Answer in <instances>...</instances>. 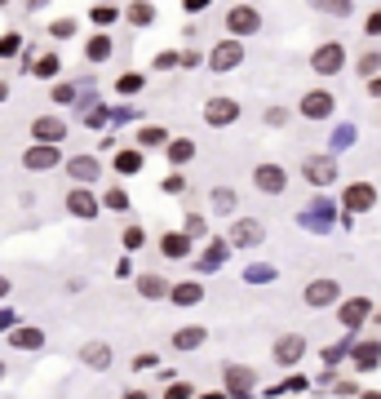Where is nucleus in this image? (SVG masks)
<instances>
[{
    "label": "nucleus",
    "instance_id": "nucleus-8",
    "mask_svg": "<svg viewBox=\"0 0 381 399\" xmlns=\"http://www.w3.org/2000/svg\"><path fill=\"white\" fill-rule=\"evenodd\" d=\"M67 213H71V218H80V222H89V218L102 213V204H98V195L89 187H76V191H67Z\"/></svg>",
    "mask_w": 381,
    "mask_h": 399
},
{
    "label": "nucleus",
    "instance_id": "nucleus-49",
    "mask_svg": "<svg viewBox=\"0 0 381 399\" xmlns=\"http://www.w3.org/2000/svg\"><path fill=\"white\" fill-rule=\"evenodd\" d=\"M49 5V0H27V9H45Z\"/></svg>",
    "mask_w": 381,
    "mask_h": 399
},
{
    "label": "nucleus",
    "instance_id": "nucleus-20",
    "mask_svg": "<svg viewBox=\"0 0 381 399\" xmlns=\"http://www.w3.org/2000/svg\"><path fill=\"white\" fill-rule=\"evenodd\" d=\"M209 342V328H182V332H173V351H195V346H204Z\"/></svg>",
    "mask_w": 381,
    "mask_h": 399
},
{
    "label": "nucleus",
    "instance_id": "nucleus-29",
    "mask_svg": "<svg viewBox=\"0 0 381 399\" xmlns=\"http://www.w3.org/2000/svg\"><path fill=\"white\" fill-rule=\"evenodd\" d=\"M315 9H320V13H333V18H346V13L355 9V0H315Z\"/></svg>",
    "mask_w": 381,
    "mask_h": 399
},
{
    "label": "nucleus",
    "instance_id": "nucleus-43",
    "mask_svg": "<svg viewBox=\"0 0 381 399\" xmlns=\"http://www.w3.org/2000/svg\"><path fill=\"white\" fill-rule=\"evenodd\" d=\"M266 125H288V111L284 107H271L266 111Z\"/></svg>",
    "mask_w": 381,
    "mask_h": 399
},
{
    "label": "nucleus",
    "instance_id": "nucleus-4",
    "mask_svg": "<svg viewBox=\"0 0 381 399\" xmlns=\"http://www.w3.org/2000/svg\"><path fill=\"white\" fill-rule=\"evenodd\" d=\"M253 187L262 191V195H284V187H288V169L284 164H257L253 169Z\"/></svg>",
    "mask_w": 381,
    "mask_h": 399
},
{
    "label": "nucleus",
    "instance_id": "nucleus-45",
    "mask_svg": "<svg viewBox=\"0 0 381 399\" xmlns=\"http://www.w3.org/2000/svg\"><path fill=\"white\" fill-rule=\"evenodd\" d=\"M279 391H284V395H297V391H306V381H302V377H293V381H284Z\"/></svg>",
    "mask_w": 381,
    "mask_h": 399
},
{
    "label": "nucleus",
    "instance_id": "nucleus-33",
    "mask_svg": "<svg viewBox=\"0 0 381 399\" xmlns=\"http://www.w3.org/2000/svg\"><path fill=\"white\" fill-rule=\"evenodd\" d=\"M377 71H381V54H377V49H373V54H359V76L368 80V76H377Z\"/></svg>",
    "mask_w": 381,
    "mask_h": 399
},
{
    "label": "nucleus",
    "instance_id": "nucleus-34",
    "mask_svg": "<svg viewBox=\"0 0 381 399\" xmlns=\"http://www.w3.org/2000/svg\"><path fill=\"white\" fill-rule=\"evenodd\" d=\"M49 36H58V40L76 36V18H54V23H49Z\"/></svg>",
    "mask_w": 381,
    "mask_h": 399
},
{
    "label": "nucleus",
    "instance_id": "nucleus-11",
    "mask_svg": "<svg viewBox=\"0 0 381 399\" xmlns=\"http://www.w3.org/2000/svg\"><path fill=\"white\" fill-rule=\"evenodd\" d=\"M67 138V120L62 115H36L31 120V142H62Z\"/></svg>",
    "mask_w": 381,
    "mask_h": 399
},
{
    "label": "nucleus",
    "instance_id": "nucleus-12",
    "mask_svg": "<svg viewBox=\"0 0 381 399\" xmlns=\"http://www.w3.org/2000/svg\"><path fill=\"white\" fill-rule=\"evenodd\" d=\"M271 355H275V364L293 369V364L306 355V337H302V332H288V337H279V342H275V351H271Z\"/></svg>",
    "mask_w": 381,
    "mask_h": 399
},
{
    "label": "nucleus",
    "instance_id": "nucleus-39",
    "mask_svg": "<svg viewBox=\"0 0 381 399\" xmlns=\"http://www.w3.org/2000/svg\"><path fill=\"white\" fill-rule=\"evenodd\" d=\"M93 23H98V27L115 23V5H93Z\"/></svg>",
    "mask_w": 381,
    "mask_h": 399
},
{
    "label": "nucleus",
    "instance_id": "nucleus-16",
    "mask_svg": "<svg viewBox=\"0 0 381 399\" xmlns=\"http://www.w3.org/2000/svg\"><path fill=\"white\" fill-rule=\"evenodd\" d=\"M67 173H71L76 182H85V187H89V182L102 178V164H98L93 156H71V160H67Z\"/></svg>",
    "mask_w": 381,
    "mask_h": 399
},
{
    "label": "nucleus",
    "instance_id": "nucleus-2",
    "mask_svg": "<svg viewBox=\"0 0 381 399\" xmlns=\"http://www.w3.org/2000/svg\"><path fill=\"white\" fill-rule=\"evenodd\" d=\"M341 66H346V49H341V40L315 45V54H310V71H315V76H337Z\"/></svg>",
    "mask_w": 381,
    "mask_h": 399
},
{
    "label": "nucleus",
    "instance_id": "nucleus-37",
    "mask_svg": "<svg viewBox=\"0 0 381 399\" xmlns=\"http://www.w3.org/2000/svg\"><path fill=\"white\" fill-rule=\"evenodd\" d=\"M142 85H146L142 71H138V76H120V93H142Z\"/></svg>",
    "mask_w": 381,
    "mask_h": 399
},
{
    "label": "nucleus",
    "instance_id": "nucleus-10",
    "mask_svg": "<svg viewBox=\"0 0 381 399\" xmlns=\"http://www.w3.org/2000/svg\"><path fill=\"white\" fill-rule=\"evenodd\" d=\"M257 386V373L248 364H226V391L230 399H248V391Z\"/></svg>",
    "mask_w": 381,
    "mask_h": 399
},
{
    "label": "nucleus",
    "instance_id": "nucleus-51",
    "mask_svg": "<svg viewBox=\"0 0 381 399\" xmlns=\"http://www.w3.org/2000/svg\"><path fill=\"white\" fill-rule=\"evenodd\" d=\"M5 98H9V85H0V103H5Z\"/></svg>",
    "mask_w": 381,
    "mask_h": 399
},
{
    "label": "nucleus",
    "instance_id": "nucleus-50",
    "mask_svg": "<svg viewBox=\"0 0 381 399\" xmlns=\"http://www.w3.org/2000/svg\"><path fill=\"white\" fill-rule=\"evenodd\" d=\"M0 297H9V279L5 275H0Z\"/></svg>",
    "mask_w": 381,
    "mask_h": 399
},
{
    "label": "nucleus",
    "instance_id": "nucleus-3",
    "mask_svg": "<svg viewBox=\"0 0 381 399\" xmlns=\"http://www.w3.org/2000/svg\"><path fill=\"white\" fill-rule=\"evenodd\" d=\"M262 31V13L253 9V5H230L226 9V36H257Z\"/></svg>",
    "mask_w": 381,
    "mask_h": 399
},
{
    "label": "nucleus",
    "instance_id": "nucleus-15",
    "mask_svg": "<svg viewBox=\"0 0 381 399\" xmlns=\"http://www.w3.org/2000/svg\"><path fill=\"white\" fill-rule=\"evenodd\" d=\"M262 236H266V231H262V222H253V218H240L235 226H230V244L235 248H253V244H262Z\"/></svg>",
    "mask_w": 381,
    "mask_h": 399
},
{
    "label": "nucleus",
    "instance_id": "nucleus-19",
    "mask_svg": "<svg viewBox=\"0 0 381 399\" xmlns=\"http://www.w3.org/2000/svg\"><path fill=\"white\" fill-rule=\"evenodd\" d=\"M373 306H368V297H351V302H341V311H337V320L346 324V328H359L363 324V315H368Z\"/></svg>",
    "mask_w": 381,
    "mask_h": 399
},
{
    "label": "nucleus",
    "instance_id": "nucleus-23",
    "mask_svg": "<svg viewBox=\"0 0 381 399\" xmlns=\"http://www.w3.org/2000/svg\"><path fill=\"white\" fill-rule=\"evenodd\" d=\"M169 279H160V275H138V293L142 297H169Z\"/></svg>",
    "mask_w": 381,
    "mask_h": 399
},
{
    "label": "nucleus",
    "instance_id": "nucleus-30",
    "mask_svg": "<svg viewBox=\"0 0 381 399\" xmlns=\"http://www.w3.org/2000/svg\"><path fill=\"white\" fill-rule=\"evenodd\" d=\"M169 142V133H164L160 125H146V129H138V146H164Z\"/></svg>",
    "mask_w": 381,
    "mask_h": 399
},
{
    "label": "nucleus",
    "instance_id": "nucleus-25",
    "mask_svg": "<svg viewBox=\"0 0 381 399\" xmlns=\"http://www.w3.org/2000/svg\"><path fill=\"white\" fill-rule=\"evenodd\" d=\"M164 151H169L173 164H187V160L195 156V142H191V138H173V142H164Z\"/></svg>",
    "mask_w": 381,
    "mask_h": 399
},
{
    "label": "nucleus",
    "instance_id": "nucleus-13",
    "mask_svg": "<svg viewBox=\"0 0 381 399\" xmlns=\"http://www.w3.org/2000/svg\"><path fill=\"white\" fill-rule=\"evenodd\" d=\"M23 164L27 169H54L58 164V142H31L23 151Z\"/></svg>",
    "mask_w": 381,
    "mask_h": 399
},
{
    "label": "nucleus",
    "instance_id": "nucleus-36",
    "mask_svg": "<svg viewBox=\"0 0 381 399\" xmlns=\"http://www.w3.org/2000/svg\"><path fill=\"white\" fill-rule=\"evenodd\" d=\"M18 49H23V36H18V31H9V36L0 40V58H13Z\"/></svg>",
    "mask_w": 381,
    "mask_h": 399
},
{
    "label": "nucleus",
    "instance_id": "nucleus-9",
    "mask_svg": "<svg viewBox=\"0 0 381 399\" xmlns=\"http://www.w3.org/2000/svg\"><path fill=\"white\" fill-rule=\"evenodd\" d=\"M341 204H346V213H368L377 204V187L373 182H351L346 195H341Z\"/></svg>",
    "mask_w": 381,
    "mask_h": 399
},
{
    "label": "nucleus",
    "instance_id": "nucleus-40",
    "mask_svg": "<svg viewBox=\"0 0 381 399\" xmlns=\"http://www.w3.org/2000/svg\"><path fill=\"white\" fill-rule=\"evenodd\" d=\"M204 231H209V222L200 218V213H191V218H187V236H204Z\"/></svg>",
    "mask_w": 381,
    "mask_h": 399
},
{
    "label": "nucleus",
    "instance_id": "nucleus-56",
    "mask_svg": "<svg viewBox=\"0 0 381 399\" xmlns=\"http://www.w3.org/2000/svg\"><path fill=\"white\" fill-rule=\"evenodd\" d=\"M5 5H9V0H0V9H5Z\"/></svg>",
    "mask_w": 381,
    "mask_h": 399
},
{
    "label": "nucleus",
    "instance_id": "nucleus-24",
    "mask_svg": "<svg viewBox=\"0 0 381 399\" xmlns=\"http://www.w3.org/2000/svg\"><path fill=\"white\" fill-rule=\"evenodd\" d=\"M355 364L359 369H377L381 364V342H359L355 346Z\"/></svg>",
    "mask_w": 381,
    "mask_h": 399
},
{
    "label": "nucleus",
    "instance_id": "nucleus-1",
    "mask_svg": "<svg viewBox=\"0 0 381 399\" xmlns=\"http://www.w3.org/2000/svg\"><path fill=\"white\" fill-rule=\"evenodd\" d=\"M240 62H244V40H240V36H222L218 45L209 49V71H213V76L235 71Z\"/></svg>",
    "mask_w": 381,
    "mask_h": 399
},
{
    "label": "nucleus",
    "instance_id": "nucleus-48",
    "mask_svg": "<svg viewBox=\"0 0 381 399\" xmlns=\"http://www.w3.org/2000/svg\"><path fill=\"white\" fill-rule=\"evenodd\" d=\"M368 31H373V36H381V13H373V18H368Z\"/></svg>",
    "mask_w": 381,
    "mask_h": 399
},
{
    "label": "nucleus",
    "instance_id": "nucleus-38",
    "mask_svg": "<svg viewBox=\"0 0 381 399\" xmlns=\"http://www.w3.org/2000/svg\"><path fill=\"white\" fill-rule=\"evenodd\" d=\"M146 244V231L142 226H124V248H142Z\"/></svg>",
    "mask_w": 381,
    "mask_h": 399
},
{
    "label": "nucleus",
    "instance_id": "nucleus-6",
    "mask_svg": "<svg viewBox=\"0 0 381 399\" xmlns=\"http://www.w3.org/2000/svg\"><path fill=\"white\" fill-rule=\"evenodd\" d=\"M333 107H337V98L328 93V89H306L302 103H297V111H302L306 120H328V115H333Z\"/></svg>",
    "mask_w": 381,
    "mask_h": 399
},
{
    "label": "nucleus",
    "instance_id": "nucleus-46",
    "mask_svg": "<svg viewBox=\"0 0 381 399\" xmlns=\"http://www.w3.org/2000/svg\"><path fill=\"white\" fill-rule=\"evenodd\" d=\"M54 103H71V85H54Z\"/></svg>",
    "mask_w": 381,
    "mask_h": 399
},
{
    "label": "nucleus",
    "instance_id": "nucleus-55",
    "mask_svg": "<svg viewBox=\"0 0 381 399\" xmlns=\"http://www.w3.org/2000/svg\"><path fill=\"white\" fill-rule=\"evenodd\" d=\"M363 399H381V395H363Z\"/></svg>",
    "mask_w": 381,
    "mask_h": 399
},
{
    "label": "nucleus",
    "instance_id": "nucleus-47",
    "mask_svg": "<svg viewBox=\"0 0 381 399\" xmlns=\"http://www.w3.org/2000/svg\"><path fill=\"white\" fill-rule=\"evenodd\" d=\"M107 204H111V209H124L129 200H124V191H111V195H107Z\"/></svg>",
    "mask_w": 381,
    "mask_h": 399
},
{
    "label": "nucleus",
    "instance_id": "nucleus-27",
    "mask_svg": "<svg viewBox=\"0 0 381 399\" xmlns=\"http://www.w3.org/2000/svg\"><path fill=\"white\" fill-rule=\"evenodd\" d=\"M115 173H142V146H138V151L129 146V151L115 156Z\"/></svg>",
    "mask_w": 381,
    "mask_h": 399
},
{
    "label": "nucleus",
    "instance_id": "nucleus-26",
    "mask_svg": "<svg viewBox=\"0 0 381 399\" xmlns=\"http://www.w3.org/2000/svg\"><path fill=\"white\" fill-rule=\"evenodd\" d=\"M9 342L18 346V351H36L45 337H40V328H13V332H9Z\"/></svg>",
    "mask_w": 381,
    "mask_h": 399
},
{
    "label": "nucleus",
    "instance_id": "nucleus-31",
    "mask_svg": "<svg viewBox=\"0 0 381 399\" xmlns=\"http://www.w3.org/2000/svg\"><path fill=\"white\" fill-rule=\"evenodd\" d=\"M151 18H156V9L146 5V0H138V5H129V23H134V27H146Z\"/></svg>",
    "mask_w": 381,
    "mask_h": 399
},
{
    "label": "nucleus",
    "instance_id": "nucleus-42",
    "mask_svg": "<svg viewBox=\"0 0 381 399\" xmlns=\"http://www.w3.org/2000/svg\"><path fill=\"white\" fill-rule=\"evenodd\" d=\"M182 62V54H160L156 58V71H169V66H177Z\"/></svg>",
    "mask_w": 381,
    "mask_h": 399
},
{
    "label": "nucleus",
    "instance_id": "nucleus-7",
    "mask_svg": "<svg viewBox=\"0 0 381 399\" xmlns=\"http://www.w3.org/2000/svg\"><path fill=\"white\" fill-rule=\"evenodd\" d=\"M302 178L310 182V187H328V182L337 178V160L333 156H306L302 160Z\"/></svg>",
    "mask_w": 381,
    "mask_h": 399
},
{
    "label": "nucleus",
    "instance_id": "nucleus-52",
    "mask_svg": "<svg viewBox=\"0 0 381 399\" xmlns=\"http://www.w3.org/2000/svg\"><path fill=\"white\" fill-rule=\"evenodd\" d=\"M124 399H146V395H142V391H138V395H124Z\"/></svg>",
    "mask_w": 381,
    "mask_h": 399
},
{
    "label": "nucleus",
    "instance_id": "nucleus-41",
    "mask_svg": "<svg viewBox=\"0 0 381 399\" xmlns=\"http://www.w3.org/2000/svg\"><path fill=\"white\" fill-rule=\"evenodd\" d=\"M164 399H191V386H187V381H177V386L164 391Z\"/></svg>",
    "mask_w": 381,
    "mask_h": 399
},
{
    "label": "nucleus",
    "instance_id": "nucleus-44",
    "mask_svg": "<svg viewBox=\"0 0 381 399\" xmlns=\"http://www.w3.org/2000/svg\"><path fill=\"white\" fill-rule=\"evenodd\" d=\"M182 9H187V13H204L209 0H182Z\"/></svg>",
    "mask_w": 381,
    "mask_h": 399
},
{
    "label": "nucleus",
    "instance_id": "nucleus-18",
    "mask_svg": "<svg viewBox=\"0 0 381 399\" xmlns=\"http://www.w3.org/2000/svg\"><path fill=\"white\" fill-rule=\"evenodd\" d=\"M160 253L164 258H191V236H187V231H169V236H160Z\"/></svg>",
    "mask_w": 381,
    "mask_h": 399
},
{
    "label": "nucleus",
    "instance_id": "nucleus-28",
    "mask_svg": "<svg viewBox=\"0 0 381 399\" xmlns=\"http://www.w3.org/2000/svg\"><path fill=\"white\" fill-rule=\"evenodd\" d=\"M58 71H62L58 54H45V58H36V66H31V76H36V80H54Z\"/></svg>",
    "mask_w": 381,
    "mask_h": 399
},
{
    "label": "nucleus",
    "instance_id": "nucleus-54",
    "mask_svg": "<svg viewBox=\"0 0 381 399\" xmlns=\"http://www.w3.org/2000/svg\"><path fill=\"white\" fill-rule=\"evenodd\" d=\"M0 381H5V364H0Z\"/></svg>",
    "mask_w": 381,
    "mask_h": 399
},
{
    "label": "nucleus",
    "instance_id": "nucleus-14",
    "mask_svg": "<svg viewBox=\"0 0 381 399\" xmlns=\"http://www.w3.org/2000/svg\"><path fill=\"white\" fill-rule=\"evenodd\" d=\"M337 297H341L337 279H310V284H306V306H333Z\"/></svg>",
    "mask_w": 381,
    "mask_h": 399
},
{
    "label": "nucleus",
    "instance_id": "nucleus-17",
    "mask_svg": "<svg viewBox=\"0 0 381 399\" xmlns=\"http://www.w3.org/2000/svg\"><path fill=\"white\" fill-rule=\"evenodd\" d=\"M169 302H173V306H195V302H204V284H195V279H182V284L169 289Z\"/></svg>",
    "mask_w": 381,
    "mask_h": 399
},
{
    "label": "nucleus",
    "instance_id": "nucleus-35",
    "mask_svg": "<svg viewBox=\"0 0 381 399\" xmlns=\"http://www.w3.org/2000/svg\"><path fill=\"white\" fill-rule=\"evenodd\" d=\"M160 191H164V195H182V191H187V178H182V173H169V178L160 182Z\"/></svg>",
    "mask_w": 381,
    "mask_h": 399
},
{
    "label": "nucleus",
    "instance_id": "nucleus-21",
    "mask_svg": "<svg viewBox=\"0 0 381 399\" xmlns=\"http://www.w3.org/2000/svg\"><path fill=\"white\" fill-rule=\"evenodd\" d=\"M111 54H115V45H111V36H107V31H98V36L85 45V58H89V62H107Z\"/></svg>",
    "mask_w": 381,
    "mask_h": 399
},
{
    "label": "nucleus",
    "instance_id": "nucleus-32",
    "mask_svg": "<svg viewBox=\"0 0 381 399\" xmlns=\"http://www.w3.org/2000/svg\"><path fill=\"white\" fill-rule=\"evenodd\" d=\"M213 209H218V213H235V191L218 187V191H213Z\"/></svg>",
    "mask_w": 381,
    "mask_h": 399
},
{
    "label": "nucleus",
    "instance_id": "nucleus-53",
    "mask_svg": "<svg viewBox=\"0 0 381 399\" xmlns=\"http://www.w3.org/2000/svg\"><path fill=\"white\" fill-rule=\"evenodd\" d=\"M200 399H226V395H200Z\"/></svg>",
    "mask_w": 381,
    "mask_h": 399
},
{
    "label": "nucleus",
    "instance_id": "nucleus-5",
    "mask_svg": "<svg viewBox=\"0 0 381 399\" xmlns=\"http://www.w3.org/2000/svg\"><path fill=\"white\" fill-rule=\"evenodd\" d=\"M204 120H209L213 129H226V125H235V120H240V103H235V98H226V93L209 98V103H204Z\"/></svg>",
    "mask_w": 381,
    "mask_h": 399
},
{
    "label": "nucleus",
    "instance_id": "nucleus-22",
    "mask_svg": "<svg viewBox=\"0 0 381 399\" xmlns=\"http://www.w3.org/2000/svg\"><path fill=\"white\" fill-rule=\"evenodd\" d=\"M80 359H85L89 369H107V364H111V346L107 342H89L85 351H80Z\"/></svg>",
    "mask_w": 381,
    "mask_h": 399
}]
</instances>
